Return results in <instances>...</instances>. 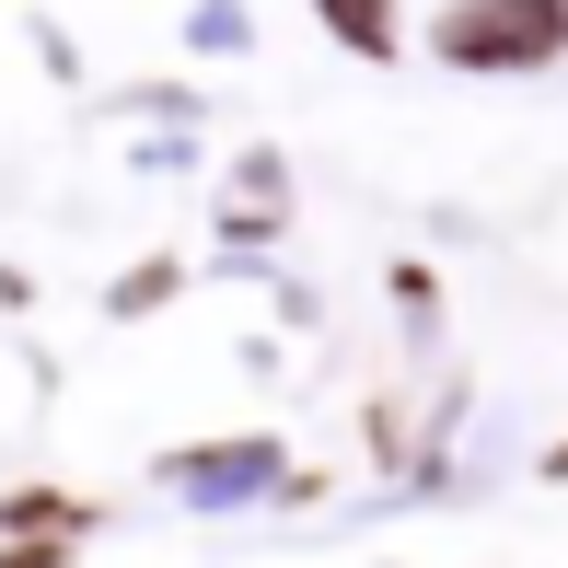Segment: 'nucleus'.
Instances as JSON below:
<instances>
[{"mask_svg": "<svg viewBox=\"0 0 568 568\" xmlns=\"http://www.w3.org/2000/svg\"><path fill=\"white\" fill-rule=\"evenodd\" d=\"M442 47L453 59H487V70H523L546 47H568V0H464L442 23Z\"/></svg>", "mask_w": 568, "mask_h": 568, "instance_id": "1", "label": "nucleus"}, {"mask_svg": "<svg viewBox=\"0 0 568 568\" xmlns=\"http://www.w3.org/2000/svg\"><path fill=\"white\" fill-rule=\"evenodd\" d=\"M325 23H337L348 47H383V23H395V12H383V0H325Z\"/></svg>", "mask_w": 568, "mask_h": 568, "instance_id": "2", "label": "nucleus"}, {"mask_svg": "<svg viewBox=\"0 0 568 568\" xmlns=\"http://www.w3.org/2000/svg\"><path fill=\"white\" fill-rule=\"evenodd\" d=\"M12 523L36 534V546H47V534H70V523H82V510H70V499H47V487H36V499H12Z\"/></svg>", "mask_w": 568, "mask_h": 568, "instance_id": "3", "label": "nucleus"}]
</instances>
